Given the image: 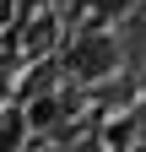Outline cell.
I'll use <instances>...</instances> for the list:
<instances>
[{
	"label": "cell",
	"mask_w": 146,
	"mask_h": 152,
	"mask_svg": "<svg viewBox=\"0 0 146 152\" xmlns=\"http://www.w3.org/2000/svg\"><path fill=\"white\" fill-rule=\"evenodd\" d=\"M76 6H92V11H103V16H124L130 0H76Z\"/></svg>",
	"instance_id": "obj_3"
},
{
	"label": "cell",
	"mask_w": 146,
	"mask_h": 152,
	"mask_svg": "<svg viewBox=\"0 0 146 152\" xmlns=\"http://www.w3.org/2000/svg\"><path fill=\"white\" fill-rule=\"evenodd\" d=\"M60 114H65V98H54V92H33L27 109H22V125H27V130H49V125H60Z\"/></svg>",
	"instance_id": "obj_2"
},
{
	"label": "cell",
	"mask_w": 146,
	"mask_h": 152,
	"mask_svg": "<svg viewBox=\"0 0 146 152\" xmlns=\"http://www.w3.org/2000/svg\"><path fill=\"white\" fill-rule=\"evenodd\" d=\"M76 152H103V147H98V141H81V147H76Z\"/></svg>",
	"instance_id": "obj_5"
},
{
	"label": "cell",
	"mask_w": 146,
	"mask_h": 152,
	"mask_svg": "<svg viewBox=\"0 0 146 152\" xmlns=\"http://www.w3.org/2000/svg\"><path fill=\"white\" fill-rule=\"evenodd\" d=\"M6 22H11V0H0V33H6Z\"/></svg>",
	"instance_id": "obj_4"
},
{
	"label": "cell",
	"mask_w": 146,
	"mask_h": 152,
	"mask_svg": "<svg viewBox=\"0 0 146 152\" xmlns=\"http://www.w3.org/2000/svg\"><path fill=\"white\" fill-rule=\"evenodd\" d=\"M65 71L76 76V82H103V76L119 71V38L108 33H81L76 44L65 49Z\"/></svg>",
	"instance_id": "obj_1"
}]
</instances>
